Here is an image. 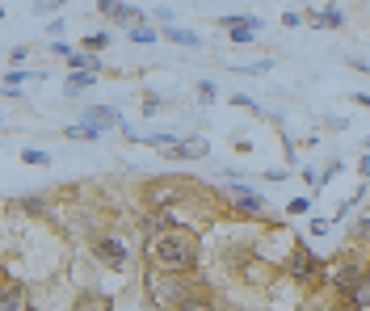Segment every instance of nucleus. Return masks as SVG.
I'll use <instances>...</instances> for the list:
<instances>
[{
    "instance_id": "nucleus-7",
    "label": "nucleus",
    "mask_w": 370,
    "mask_h": 311,
    "mask_svg": "<svg viewBox=\"0 0 370 311\" xmlns=\"http://www.w3.org/2000/svg\"><path fill=\"white\" fill-rule=\"evenodd\" d=\"M189 189H194V185H185V181H151V185L143 189L147 211H173L177 202L189 198Z\"/></svg>"
},
{
    "instance_id": "nucleus-9",
    "label": "nucleus",
    "mask_w": 370,
    "mask_h": 311,
    "mask_svg": "<svg viewBox=\"0 0 370 311\" xmlns=\"http://www.w3.org/2000/svg\"><path fill=\"white\" fill-rule=\"evenodd\" d=\"M165 156H169V160H202V156H210V143L202 135H189L177 147H165Z\"/></svg>"
},
{
    "instance_id": "nucleus-39",
    "label": "nucleus",
    "mask_w": 370,
    "mask_h": 311,
    "mask_svg": "<svg viewBox=\"0 0 370 311\" xmlns=\"http://www.w3.org/2000/svg\"><path fill=\"white\" fill-rule=\"evenodd\" d=\"M349 68H353V72H366V76H370V59H362V55H349Z\"/></svg>"
},
{
    "instance_id": "nucleus-18",
    "label": "nucleus",
    "mask_w": 370,
    "mask_h": 311,
    "mask_svg": "<svg viewBox=\"0 0 370 311\" xmlns=\"http://www.w3.org/2000/svg\"><path fill=\"white\" fill-rule=\"evenodd\" d=\"M105 131L93 126V122H76V126H64V139H101Z\"/></svg>"
},
{
    "instance_id": "nucleus-43",
    "label": "nucleus",
    "mask_w": 370,
    "mask_h": 311,
    "mask_svg": "<svg viewBox=\"0 0 370 311\" xmlns=\"http://www.w3.org/2000/svg\"><path fill=\"white\" fill-rule=\"evenodd\" d=\"M151 17H156V21H165V26H173V9H165V5H160V9H156Z\"/></svg>"
},
{
    "instance_id": "nucleus-45",
    "label": "nucleus",
    "mask_w": 370,
    "mask_h": 311,
    "mask_svg": "<svg viewBox=\"0 0 370 311\" xmlns=\"http://www.w3.org/2000/svg\"><path fill=\"white\" fill-rule=\"evenodd\" d=\"M353 101H358V106H366V110H370V93H353Z\"/></svg>"
},
{
    "instance_id": "nucleus-16",
    "label": "nucleus",
    "mask_w": 370,
    "mask_h": 311,
    "mask_svg": "<svg viewBox=\"0 0 370 311\" xmlns=\"http://www.w3.org/2000/svg\"><path fill=\"white\" fill-rule=\"evenodd\" d=\"M165 38H169V42H177V46H189V50H198V46H202V38H198L194 30H181V26H165Z\"/></svg>"
},
{
    "instance_id": "nucleus-20",
    "label": "nucleus",
    "mask_w": 370,
    "mask_h": 311,
    "mask_svg": "<svg viewBox=\"0 0 370 311\" xmlns=\"http://www.w3.org/2000/svg\"><path fill=\"white\" fill-rule=\"evenodd\" d=\"M30 80V72H21V68H13L9 76H5V97H21V84Z\"/></svg>"
},
{
    "instance_id": "nucleus-5",
    "label": "nucleus",
    "mask_w": 370,
    "mask_h": 311,
    "mask_svg": "<svg viewBox=\"0 0 370 311\" xmlns=\"http://www.w3.org/2000/svg\"><path fill=\"white\" fill-rule=\"evenodd\" d=\"M236 215H266V194H257L252 185H244V181H223L219 189H215Z\"/></svg>"
},
{
    "instance_id": "nucleus-25",
    "label": "nucleus",
    "mask_w": 370,
    "mask_h": 311,
    "mask_svg": "<svg viewBox=\"0 0 370 311\" xmlns=\"http://www.w3.org/2000/svg\"><path fill=\"white\" fill-rule=\"evenodd\" d=\"M349 240H353V244H370V215L349 227Z\"/></svg>"
},
{
    "instance_id": "nucleus-36",
    "label": "nucleus",
    "mask_w": 370,
    "mask_h": 311,
    "mask_svg": "<svg viewBox=\"0 0 370 311\" xmlns=\"http://www.w3.org/2000/svg\"><path fill=\"white\" fill-rule=\"evenodd\" d=\"M307 206H311L307 198H290V202H286V211H290V215H307Z\"/></svg>"
},
{
    "instance_id": "nucleus-6",
    "label": "nucleus",
    "mask_w": 370,
    "mask_h": 311,
    "mask_svg": "<svg viewBox=\"0 0 370 311\" xmlns=\"http://www.w3.org/2000/svg\"><path fill=\"white\" fill-rule=\"evenodd\" d=\"M89 252L97 256V265H105V270H118V274L131 265V248H127V240H122V236H110V232H105V236H93Z\"/></svg>"
},
{
    "instance_id": "nucleus-42",
    "label": "nucleus",
    "mask_w": 370,
    "mask_h": 311,
    "mask_svg": "<svg viewBox=\"0 0 370 311\" xmlns=\"http://www.w3.org/2000/svg\"><path fill=\"white\" fill-rule=\"evenodd\" d=\"M303 181H307L311 189H320V173H315V169H303Z\"/></svg>"
},
{
    "instance_id": "nucleus-40",
    "label": "nucleus",
    "mask_w": 370,
    "mask_h": 311,
    "mask_svg": "<svg viewBox=\"0 0 370 311\" xmlns=\"http://www.w3.org/2000/svg\"><path fill=\"white\" fill-rule=\"evenodd\" d=\"M358 173H362V181H370V151L358 156Z\"/></svg>"
},
{
    "instance_id": "nucleus-34",
    "label": "nucleus",
    "mask_w": 370,
    "mask_h": 311,
    "mask_svg": "<svg viewBox=\"0 0 370 311\" xmlns=\"http://www.w3.org/2000/svg\"><path fill=\"white\" fill-rule=\"evenodd\" d=\"M329 311H366V307H362V303H353V299H337Z\"/></svg>"
},
{
    "instance_id": "nucleus-28",
    "label": "nucleus",
    "mask_w": 370,
    "mask_h": 311,
    "mask_svg": "<svg viewBox=\"0 0 370 311\" xmlns=\"http://www.w3.org/2000/svg\"><path fill=\"white\" fill-rule=\"evenodd\" d=\"M64 5H72V0H34V13H38V17H46V13L64 9Z\"/></svg>"
},
{
    "instance_id": "nucleus-17",
    "label": "nucleus",
    "mask_w": 370,
    "mask_h": 311,
    "mask_svg": "<svg viewBox=\"0 0 370 311\" xmlns=\"http://www.w3.org/2000/svg\"><path fill=\"white\" fill-rule=\"evenodd\" d=\"M64 64H68L72 72H84V68H93V72H101V59L93 55V50H72V55H68Z\"/></svg>"
},
{
    "instance_id": "nucleus-14",
    "label": "nucleus",
    "mask_w": 370,
    "mask_h": 311,
    "mask_svg": "<svg viewBox=\"0 0 370 311\" xmlns=\"http://www.w3.org/2000/svg\"><path fill=\"white\" fill-rule=\"evenodd\" d=\"M173 311H219V303H215V294H210L206 286H198L194 294H185Z\"/></svg>"
},
{
    "instance_id": "nucleus-37",
    "label": "nucleus",
    "mask_w": 370,
    "mask_h": 311,
    "mask_svg": "<svg viewBox=\"0 0 370 311\" xmlns=\"http://www.w3.org/2000/svg\"><path fill=\"white\" fill-rule=\"evenodd\" d=\"M50 55H59V59H68V55H72V46H68L64 38H55V42H50Z\"/></svg>"
},
{
    "instance_id": "nucleus-30",
    "label": "nucleus",
    "mask_w": 370,
    "mask_h": 311,
    "mask_svg": "<svg viewBox=\"0 0 370 311\" xmlns=\"http://www.w3.org/2000/svg\"><path fill=\"white\" fill-rule=\"evenodd\" d=\"M139 110H143V118H151L156 110H160V97H156V93H143V101H139Z\"/></svg>"
},
{
    "instance_id": "nucleus-32",
    "label": "nucleus",
    "mask_w": 370,
    "mask_h": 311,
    "mask_svg": "<svg viewBox=\"0 0 370 311\" xmlns=\"http://www.w3.org/2000/svg\"><path fill=\"white\" fill-rule=\"evenodd\" d=\"M329 227H333V219H324V215H315V219L307 223V232H311V236H329Z\"/></svg>"
},
{
    "instance_id": "nucleus-33",
    "label": "nucleus",
    "mask_w": 370,
    "mask_h": 311,
    "mask_svg": "<svg viewBox=\"0 0 370 311\" xmlns=\"http://www.w3.org/2000/svg\"><path fill=\"white\" fill-rule=\"evenodd\" d=\"M282 156H286V169L299 164V147H295V139H282Z\"/></svg>"
},
{
    "instance_id": "nucleus-1",
    "label": "nucleus",
    "mask_w": 370,
    "mask_h": 311,
    "mask_svg": "<svg viewBox=\"0 0 370 311\" xmlns=\"http://www.w3.org/2000/svg\"><path fill=\"white\" fill-rule=\"evenodd\" d=\"M147 270H160V274H194L202 261V244L198 232L189 227H169V232H156L147 236Z\"/></svg>"
},
{
    "instance_id": "nucleus-22",
    "label": "nucleus",
    "mask_w": 370,
    "mask_h": 311,
    "mask_svg": "<svg viewBox=\"0 0 370 311\" xmlns=\"http://www.w3.org/2000/svg\"><path fill=\"white\" fill-rule=\"evenodd\" d=\"M17 211H26V215H46V211H50V202H46V198H21V202H17Z\"/></svg>"
},
{
    "instance_id": "nucleus-8",
    "label": "nucleus",
    "mask_w": 370,
    "mask_h": 311,
    "mask_svg": "<svg viewBox=\"0 0 370 311\" xmlns=\"http://www.w3.org/2000/svg\"><path fill=\"white\" fill-rule=\"evenodd\" d=\"M97 13H101L105 21H118L122 30H135V26L143 21V9L127 5V0H97Z\"/></svg>"
},
{
    "instance_id": "nucleus-13",
    "label": "nucleus",
    "mask_w": 370,
    "mask_h": 311,
    "mask_svg": "<svg viewBox=\"0 0 370 311\" xmlns=\"http://www.w3.org/2000/svg\"><path fill=\"white\" fill-rule=\"evenodd\" d=\"M76 311H114V294L110 290H80Z\"/></svg>"
},
{
    "instance_id": "nucleus-44",
    "label": "nucleus",
    "mask_w": 370,
    "mask_h": 311,
    "mask_svg": "<svg viewBox=\"0 0 370 311\" xmlns=\"http://www.w3.org/2000/svg\"><path fill=\"white\" fill-rule=\"evenodd\" d=\"M324 126H329V131H345L349 122H345V118H324Z\"/></svg>"
},
{
    "instance_id": "nucleus-31",
    "label": "nucleus",
    "mask_w": 370,
    "mask_h": 311,
    "mask_svg": "<svg viewBox=\"0 0 370 311\" xmlns=\"http://www.w3.org/2000/svg\"><path fill=\"white\" fill-rule=\"evenodd\" d=\"M232 106H236V110H252V114H261V106H257L248 93H236V97H232Z\"/></svg>"
},
{
    "instance_id": "nucleus-4",
    "label": "nucleus",
    "mask_w": 370,
    "mask_h": 311,
    "mask_svg": "<svg viewBox=\"0 0 370 311\" xmlns=\"http://www.w3.org/2000/svg\"><path fill=\"white\" fill-rule=\"evenodd\" d=\"M366 274H370V270L358 261V256H341V261L329 270V290H333L337 299H353V290L366 282Z\"/></svg>"
},
{
    "instance_id": "nucleus-15",
    "label": "nucleus",
    "mask_w": 370,
    "mask_h": 311,
    "mask_svg": "<svg viewBox=\"0 0 370 311\" xmlns=\"http://www.w3.org/2000/svg\"><path fill=\"white\" fill-rule=\"evenodd\" d=\"M97 76H101V72H93V68H84V72H72L64 93H68V97H80L84 88H93V84H97Z\"/></svg>"
},
{
    "instance_id": "nucleus-3",
    "label": "nucleus",
    "mask_w": 370,
    "mask_h": 311,
    "mask_svg": "<svg viewBox=\"0 0 370 311\" xmlns=\"http://www.w3.org/2000/svg\"><path fill=\"white\" fill-rule=\"evenodd\" d=\"M286 278L299 282V286H320V282H329L324 261H320V256H315L303 240H295L290 252H286Z\"/></svg>"
},
{
    "instance_id": "nucleus-21",
    "label": "nucleus",
    "mask_w": 370,
    "mask_h": 311,
    "mask_svg": "<svg viewBox=\"0 0 370 311\" xmlns=\"http://www.w3.org/2000/svg\"><path fill=\"white\" fill-rule=\"evenodd\" d=\"M110 42H114L110 34H105V30H97V34H84V38H80V50H105Z\"/></svg>"
},
{
    "instance_id": "nucleus-2",
    "label": "nucleus",
    "mask_w": 370,
    "mask_h": 311,
    "mask_svg": "<svg viewBox=\"0 0 370 311\" xmlns=\"http://www.w3.org/2000/svg\"><path fill=\"white\" fill-rule=\"evenodd\" d=\"M198 286L189 282V274H160V270H147V303L160 307V311H173L185 294H194Z\"/></svg>"
},
{
    "instance_id": "nucleus-41",
    "label": "nucleus",
    "mask_w": 370,
    "mask_h": 311,
    "mask_svg": "<svg viewBox=\"0 0 370 311\" xmlns=\"http://www.w3.org/2000/svg\"><path fill=\"white\" fill-rule=\"evenodd\" d=\"M64 34V21L59 17H50V26H46V38H59Z\"/></svg>"
},
{
    "instance_id": "nucleus-26",
    "label": "nucleus",
    "mask_w": 370,
    "mask_h": 311,
    "mask_svg": "<svg viewBox=\"0 0 370 311\" xmlns=\"http://www.w3.org/2000/svg\"><path fill=\"white\" fill-rule=\"evenodd\" d=\"M248 21H252L248 13H223V17H219V30H228V34H232L236 26H248Z\"/></svg>"
},
{
    "instance_id": "nucleus-29",
    "label": "nucleus",
    "mask_w": 370,
    "mask_h": 311,
    "mask_svg": "<svg viewBox=\"0 0 370 311\" xmlns=\"http://www.w3.org/2000/svg\"><path fill=\"white\" fill-rule=\"evenodd\" d=\"M236 72H244V76H261V72H274V59H257V64H244V68H236Z\"/></svg>"
},
{
    "instance_id": "nucleus-38",
    "label": "nucleus",
    "mask_w": 370,
    "mask_h": 311,
    "mask_svg": "<svg viewBox=\"0 0 370 311\" xmlns=\"http://www.w3.org/2000/svg\"><path fill=\"white\" fill-rule=\"evenodd\" d=\"M282 26H286V30H295V26H307V17H299V13H282Z\"/></svg>"
},
{
    "instance_id": "nucleus-47",
    "label": "nucleus",
    "mask_w": 370,
    "mask_h": 311,
    "mask_svg": "<svg viewBox=\"0 0 370 311\" xmlns=\"http://www.w3.org/2000/svg\"><path fill=\"white\" fill-rule=\"evenodd\" d=\"M219 311H228V307H219Z\"/></svg>"
},
{
    "instance_id": "nucleus-19",
    "label": "nucleus",
    "mask_w": 370,
    "mask_h": 311,
    "mask_svg": "<svg viewBox=\"0 0 370 311\" xmlns=\"http://www.w3.org/2000/svg\"><path fill=\"white\" fill-rule=\"evenodd\" d=\"M257 34H261V21H257V17H252V21H248V26H236V30H232V34H228V38H232V42H236V46H244V42H252V38H257Z\"/></svg>"
},
{
    "instance_id": "nucleus-27",
    "label": "nucleus",
    "mask_w": 370,
    "mask_h": 311,
    "mask_svg": "<svg viewBox=\"0 0 370 311\" xmlns=\"http://www.w3.org/2000/svg\"><path fill=\"white\" fill-rule=\"evenodd\" d=\"M127 38L139 42V46H147V42H156V30L151 26H135V30H127Z\"/></svg>"
},
{
    "instance_id": "nucleus-35",
    "label": "nucleus",
    "mask_w": 370,
    "mask_h": 311,
    "mask_svg": "<svg viewBox=\"0 0 370 311\" xmlns=\"http://www.w3.org/2000/svg\"><path fill=\"white\" fill-rule=\"evenodd\" d=\"M26 55H30V46H21V42L9 46V64H26Z\"/></svg>"
},
{
    "instance_id": "nucleus-10",
    "label": "nucleus",
    "mask_w": 370,
    "mask_h": 311,
    "mask_svg": "<svg viewBox=\"0 0 370 311\" xmlns=\"http://www.w3.org/2000/svg\"><path fill=\"white\" fill-rule=\"evenodd\" d=\"M303 17H307V26H315V30H341V26H345V13H341L337 5H324V9H307Z\"/></svg>"
},
{
    "instance_id": "nucleus-11",
    "label": "nucleus",
    "mask_w": 370,
    "mask_h": 311,
    "mask_svg": "<svg viewBox=\"0 0 370 311\" xmlns=\"http://www.w3.org/2000/svg\"><path fill=\"white\" fill-rule=\"evenodd\" d=\"M80 122H93V126H101V131H110V126H122V114H118L114 106H84Z\"/></svg>"
},
{
    "instance_id": "nucleus-46",
    "label": "nucleus",
    "mask_w": 370,
    "mask_h": 311,
    "mask_svg": "<svg viewBox=\"0 0 370 311\" xmlns=\"http://www.w3.org/2000/svg\"><path fill=\"white\" fill-rule=\"evenodd\" d=\"M26 311H34V307H26Z\"/></svg>"
},
{
    "instance_id": "nucleus-12",
    "label": "nucleus",
    "mask_w": 370,
    "mask_h": 311,
    "mask_svg": "<svg viewBox=\"0 0 370 311\" xmlns=\"http://www.w3.org/2000/svg\"><path fill=\"white\" fill-rule=\"evenodd\" d=\"M0 311H26V286L13 282L5 274V286H0Z\"/></svg>"
},
{
    "instance_id": "nucleus-24",
    "label": "nucleus",
    "mask_w": 370,
    "mask_h": 311,
    "mask_svg": "<svg viewBox=\"0 0 370 311\" xmlns=\"http://www.w3.org/2000/svg\"><path fill=\"white\" fill-rule=\"evenodd\" d=\"M198 106H219V88L210 84V80L198 84Z\"/></svg>"
},
{
    "instance_id": "nucleus-23",
    "label": "nucleus",
    "mask_w": 370,
    "mask_h": 311,
    "mask_svg": "<svg viewBox=\"0 0 370 311\" xmlns=\"http://www.w3.org/2000/svg\"><path fill=\"white\" fill-rule=\"evenodd\" d=\"M21 164H34V169H46V164H50V156H46L42 147H26V151H21Z\"/></svg>"
}]
</instances>
